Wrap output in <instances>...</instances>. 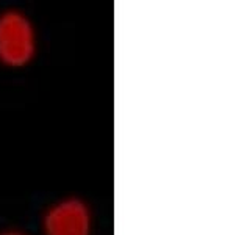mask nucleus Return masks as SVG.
Here are the masks:
<instances>
[{"mask_svg": "<svg viewBox=\"0 0 250 235\" xmlns=\"http://www.w3.org/2000/svg\"><path fill=\"white\" fill-rule=\"evenodd\" d=\"M36 52V36L31 22L19 11L0 16V63L10 68L28 65Z\"/></svg>", "mask_w": 250, "mask_h": 235, "instance_id": "f257e3e1", "label": "nucleus"}, {"mask_svg": "<svg viewBox=\"0 0 250 235\" xmlns=\"http://www.w3.org/2000/svg\"><path fill=\"white\" fill-rule=\"evenodd\" d=\"M92 212L88 202L67 196L50 204L42 216V235H92Z\"/></svg>", "mask_w": 250, "mask_h": 235, "instance_id": "f03ea898", "label": "nucleus"}, {"mask_svg": "<svg viewBox=\"0 0 250 235\" xmlns=\"http://www.w3.org/2000/svg\"><path fill=\"white\" fill-rule=\"evenodd\" d=\"M0 235H30V234L22 231V229H14V227H10V229L0 231Z\"/></svg>", "mask_w": 250, "mask_h": 235, "instance_id": "7ed1b4c3", "label": "nucleus"}]
</instances>
